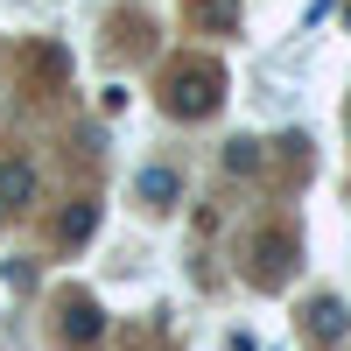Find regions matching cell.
Wrapping results in <instances>:
<instances>
[{"mask_svg": "<svg viewBox=\"0 0 351 351\" xmlns=\"http://www.w3.org/2000/svg\"><path fill=\"white\" fill-rule=\"evenodd\" d=\"M218 99H225V77L211 64H190V71L169 77V112L176 120H204V112H218Z\"/></svg>", "mask_w": 351, "mask_h": 351, "instance_id": "cell-1", "label": "cell"}, {"mask_svg": "<svg viewBox=\"0 0 351 351\" xmlns=\"http://www.w3.org/2000/svg\"><path fill=\"white\" fill-rule=\"evenodd\" d=\"M225 169H232V176H253V169H260V141H232V148H225Z\"/></svg>", "mask_w": 351, "mask_h": 351, "instance_id": "cell-8", "label": "cell"}, {"mask_svg": "<svg viewBox=\"0 0 351 351\" xmlns=\"http://www.w3.org/2000/svg\"><path fill=\"white\" fill-rule=\"evenodd\" d=\"M134 197L148 204V211H169V204L183 197V176H176V169H141L134 176Z\"/></svg>", "mask_w": 351, "mask_h": 351, "instance_id": "cell-2", "label": "cell"}, {"mask_svg": "<svg viewBox=\"0 0 351 351\" xmlns=\"http://www.w3.org/2000/svg\"><path fill=\"white\" fill-rule=\"evenodd\" d=\"M99 330H106L99 302H71V309H64V337H71V344H99Z\"/></svg>", "mask_w": 351, "mask_h": 351, "instance_id": "cell-6", "label": "cell"}, {"mask_svg": "<svg viewBox=\"0 0 351 351\" xmlns=\"http://www.w3.org/2000/svg\"><path fill=\"white\" fill-rule=\"evenodd\" d=\"M28 204H36V169L0 162V211H28Z\"/></svg>", "mask_w": 351, "mask_h": 351, "instance_id": "cell-3", "label": "cell"}, {"mask_svg": "<svg viewBox=\"0 0 351 351\" xmlns=\"http://www.w3.org/2000/svg\"><path fill=\"white\" fill-rule=\"evenodd\" d=\"M344 21H351V14H344Z\"/></svg>", "mask_w": 351, "mask_h": 351, "instance_id": "cell-9", "label": "cell"}, {"mask_svg": "<svg viewBox=\"0 0 351 351\" xmlns=\"http://www.w3.org/2000/svg\"><path fill=\"white\" fill-rule=\"evenodd\" d=\"M92 232H99V204H92V197H77L71 211H64V225H56V239H64V246H84Z\"/></svg>", "mask_w": 351, "mask_h": 351, "instance_id": "cell-5", "label": "cell"}, {"mask_svg": "<svg viewBox=\"0 0 351 351\" xmlns=\"http://www.w3.org/2000/svg\"><path fill=\"white\" fill-rule=\"evenodd\" d=\"M197 21L204 28H239V0H197Z\"/></svg>", "mask_w": 351, "mask_h": 351, "instance_id": "cell-7", "label": "cell"}, {"mask_svg": "<svg viewBox=\"0 0 351 351\" xmlns=\"http://www.w3.org/2000/svg\"><path fill=\"white\" fill-rule=\"evenodd\" d=\"M309 330L324 337V344H337V337L351 330V309H344L337 295H316V302H309Z\"/></svg>", "mask_w": 351, "mask_h": 351, "instance_id": "cell-4", "label": "cell"}]
</instances>
